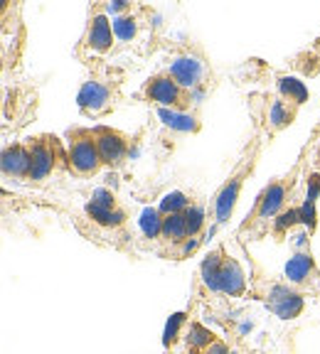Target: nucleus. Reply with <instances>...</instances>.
Returning <instances> with one entry per match:
<instances>
[{
  "label": "nucleus",
  "instance_id": "obj_11",
  "mask_svg": "<svg viewBox=\"0 0 320 354\" xmlns=\"http://www.w3.org/2000/svg\"><path fill=\"white\" fill-rule=\"evenodd\" d=\"M266 308L281 320H293L303 313V295L288 286H271L266 293Z\"/></svg>",
  "mask_w": 320,
  "mask_h": 354
},
{
  "label": "nucleus",
  "instance_id": "obj_24",
  "mask_svg": "<svg viewBox=\"0 0 320 354\" xmlns=\"http://www.w3.org/2000/svg\"><path fill=\"white\" fill-rule=\"evenodd\" d=\"M296 224H301V209L299 207H286V209L274 219V234L283 236V234L291 232Z\"/></svg>",
  "mask_w": 320,
  "mask_h": 354
},
{
  "label": "nucleus",
  "instance_id": "obj_30",
  "mask_svg": "<svg viewBox=\"0 0 320 354\" xmlns=\"http://www.w3.org/2000/svg\"><path fill=\"white\" fill-rule=\"evenodd\" d=\"M204 354H229V349H226V344H224V342H220V339H217V342L212 344V347L207 349Z\"/></svg>",
  "mask_w": 320,
  "mask_h": 354
},
{
  "label": "nucleus",
  "instance_id": "obj_2",
  "mask_svg": "<svg viewBox=\"0 0 320 354\" xmlns=\"http://www.w3.org/2000/svg\"><path fill=\"white\" fill-rule=\"evenodd\" d=\"M293 175H296V170L286 177H278V180H274V183H269L264 189H261V194L254 202V209H251V214H249L247 221L242 224V232L259 227V224H269V221L274 224V219L286 209V202H288V197H291L293 183H296Z\"/></svg>",
  "mask_w": 320,
  "mask_h": 354
},
{
  "label": "nucleus",
  "instance_id": "obj_25",
  "mask_svg": "<svg viewBox=\"0 0 320 354\" xmlns=\"http://www.w3.org/2000/svg\"><path fill=\"white\" fill-rule=\"evenodd\" d=\"M185 322H188V315H185V313H172V315L168 317L166 332H163V344H166L168 349L180 339V330L185 327Z\"/></svg>",
  "mask_w": 320,
  "mask_h": 354
},
{
  "label": "nucleus",
  "instance_id": "obj_21",
  "mask_svg": "<svg viewBox=\"0 0 320 354\" xmlns=\"http://www.w3.org/2000/svg\"><path fill=\"white\" fill-rule=\"evenodd\" d=\"M160 118L163 123L170 128H177V131H185V133H197L199 131V121L197 116H188V113H177V111L170 109H160Z\"/></svg>",
  "mask_w": 320,
  "mask_h": 354
},
{
  "label": "nucleus",
  "instance_id": "obj_16",
  "mask_svg": "<svg viewBox=\"0 0 320 354\" xmlns=\"http://www.w3.org/2000/svg\"><path fill=\"white\" fill-rule=\"evenodd\" d=\"M296 113H299L296 106H291L288 101H283L281 96H276V99L271 101L269 116H266V121H269V126H271V133H278L291 126V123L296 121Z\"/></svg>",
  "mask_w": 320,
  "mask_h": 354
},
{
  "label": "nucleus",
  "instance_id": "obj_17",
  "mask_svg": "<svg viewBox=\"0 0 320 354\" xmlns=\"http://www.w3.org/2000/svg\"><path fill=\"white\" fill-rule=\"evenodd\" d=\"M224 251L222 249H215L210 251V254L204 256L202 266H199V273H202V283L210 290H220V276H222V266H224Z\"/></svg>",
  "mask_w": 320,
  "mask_h": 354
},
{
  "label": "nucleus",
  "instance_id": "obj_14",
  "mask_svg": "<svg viewBox=\"0 0 320 354\" xmlns=\"http://www.w3.org/2000/svg\"><path fill=\"white\" fill-rule=\"evenodd\" d=\"M276 88H278V96L283 101H288L291 106H303L308 101L310 91L299 77H291V74H276Z\"/></svg>",
  "mask_w": 320,
  "mask_h": 354
},
{
  "label": "nucleus",
  "instance_id": "obj_5",
  "mask_svg": "<svg viewBox=\"0 0 320 354\" xmlns=\"http://www.w3.org/2000/svg\"><path fill=\"white\" fill-rule=\"evenodd\" d=\"M136 96L145 101H153L160 109L177 111V113H188L190 106H193V94H190L188 88H182L168 72H158L145 79Z\"/></svg>",
  "mask_w": 320,
  "mask_h": 354
},
{
  "label": "nucleus",
  "instance_id": "obj_3",
  "mask_svg": "<svg viewBox=\"0 0 320 354\" xmlns=\"http://www.w3.org/2000/svg\"><path fill=\"white\" fill-rule=\"evenodd\" d=\"M66 138H69V170L77 177H94L96 172L104 167L99 155V145H96L94 131L84 126H74L66 131Z\"/></svg>",
  "mask_w": 320,
  "mask_h": 354
},
{
  "label": "nucleus",
  "instance_id": "obj_22",
  "mask_svg": "<svg viewBox=\"0 0 320 354\" xmlns=\"http://www.w3.org/2000/svg\"><path fill=\"white\" fill-rule=\"evenodd\" d=\"M141 232L145 234V239H160L163 234V214L158 207H145L141 214Z\"/></svg>",
  "mask_w": 320,
  "mask_h": 354
},
{
  "label": "nucleus",
  "instance_id": "obj_9",
  "mask_svg": "<svg viewBox=\"0 0 320 354\" xmlns=\"http://www.w3.org/2000/svg\"><path fill=\"white\" fill-rule=\"evenodd\" d=\"M94 138L96 145H99V155H101V162L106 167H121L123 162L128 160V136L116 128H109V126H94Z\"/></svg>",
  "mask_w": 320,
  "mask_h": 354
},
{
  "label": "nucleus",
  "instance_id": "obj_27",
  "mask_svg": "<svg viewBox=\"0 0 320 354\" xmlns=\"http://www.w3.org/2000/svg\"><path fill=\"white\" fill-rule=\"evenodd\" d=\"M301 224L305 227V232L313 234L318 229V202H310V199H301Z\"/></svg>",
  "mask_w": 320,
  "mask_h": 354
},
{
  "label": "nucleus",
  "instance_id": "obj_20",
  "mask_svg": "<svg viewBox=\"0 0 320 354\" xmlns=\"http://www.w3.org/2000/svg\"><path fill=\"white\" fill-rule=\"evenodd\" d=\"M139 10V8H136ZM136 10L133 12H126V15H118L114 17V35H116L118 39H123V42H131V39H136V35H139L141 30V22H139V15H136Z\"/></svg>",
  "mask_w": 320,
  "mask_h": 354
},
{
  "label": "nucleus",
  "instance_id": "obj_10",
  "mask_svg": "<svg viewBox=\"0 0 320 354\" xmlns=\"http://www.w3.org/2000/svg\"><path fill=\"white\" fill-rule=\"evenodd\" d=\"M283 273H286V281L291 283V286L308 288L313 293L320 290V273H318V268H315L310 249H296V254L288 259Z\"/></svg>",
  "mask_w": 320,
  "mask_h": 354
},
{
  "label": "nucleus",
  "instance_id": "obj_26",
  "mask_svg": "<svg viewBox=\"0 0 320 354\" xmlns=\"http://www.w3.org/2000/svg\"><path fill=\"white\" fill-rule=\"evenodd\" d=\"M185 219H188V234L190 239H197L204 229V207L202 205H190L185 209Z\"/></svg>",
  "mask_w": 320,
  "mask_h": 354
},
{
  "label": "nucleus",
  "instance_id": "obj_18",
  "mask_svg": "<svg viewBox=\"0 0 320 354\" xmlns=\"http://www.w3.org/2000/svg\"><path fill=\"white\" fill-rule=\"evenodd\" d=\"M160 239L168 241L170 246H182V243L188 241L190 234H188V219H185V214L163 216V234H160Z\"/></svg>",
  "mask_w": 320,
  "mask_h": 354
},
{
  "label": "nucleus",
  "instance_id": "obj_1",
  "mask_svg": "<svg viewBox=\"0 0 320 354\" xmlns=\"http://www.w3.org/2000/svg\"><path fill=\"white\" fill-rule=\"evenodd\" d=\"M261 143L264 140L256 136L251 143H249L247 153H244V158L237 162V167H234L232 172H229V177L224 180V185L220 187V192H217L215 197V216H217V224H226V221L232 219L234 214V207H237V199L239 194H242V187L244 183L249 180V175L254 172L256 162H259V155H261Z\"/></svg>",
  "mask_w": 320,
  "mask_h": 354
},
{
  "label": "nucleus",
  "instance_id": "obj_23",
  "mask_svg": "<svg viewBox=\"0 0 320 354\" xmlns=\"http://www.w3.org/2000/svg\"><path fill=\"white\" fill-rule=\"evenodd\" d=\"M193 205L188 199V194H182V192H168L166 197H163V202H160V214L163 216H170V214H185V209Z\"/></svg>",
  "mask_w": 320,
  "mask_h": 354
},
{
  "label": "nucleus",
  "instance_id": "obj_6",
  "mask_svg": "<svg viewBox=\"0 0 320 354\" xmlns=\"http://www.w3.org/2000/svg\"><path fill=\"white\" fill-rule=\"evenodd\" d=\"M118 99V82L111 79V74H101V77H91L82 84L77 94V104L82 116H104L114 109Z\"/></svg>",
  "mask_w": 320,
  "mask_h": 354
},
{
  "label": "nucleus",
  "instance_id": "obj_15",
  "mask_svg": "<svg viewBox=\"0 0 320 354\" xmlns=\"http://www.w3.org/2000/svg\"><path fill=\"white\" fill-rule=\"evenodd\" d=\"M87 216L94 221V224L106 227V229L123 227L128 219V214L121 209V207H101V205H94V202H89L87 205Z\"/></svg>",
  "mask_w": 320,
  "mask_h": 354
},
{
  "label": "nucleus",
  "instance_id": "obj_7",
  "mask_svg": "<svg viewBox=\"0 0 320 354\" xmlns=\"http://www.w3.org/2000/svg\"><path fill=\"white\" fill-rule=\"evenodd\" d=\"M114 22L109 20V15L104 12V6H96L89 15L87 30L82 35V42L77 47V55L82 57L84 50H89L91 55H106L114 47Z\"/></svg>",
  "mask_w": 320,
  "mask_h": 354
},
{
  "label": "nucleus",
  "instance_id": "obj_4",
  "mask_svg": "<svg viewBox=\"0 0 320 354\" xmlns=\"http://www.w3.org/2000/svg\"><path fill=\"white\" fill-rule=\"evenodd\" d=\"M28 145L30 155H33V167H30L28 183H44L60 167H69V155L64 153L57 136L42 133V136L28 138Z\"/></svg>",
  "mask_w": 320,
  "mask_h": 354
},
{
  "label": "nucleus",
  "instance_id": "obj_8",
  "mask_svg": "<svg viewBox=\"0 0 320 354\" xmlns=\"http://www.w3.org/2000/svg\"><path fill=\"white\" fill-rule=\"evenodd\" d=\"M166 72L170 74L182 88L193 91V88H197V86H204V79L210 77V66H207L204 57L193 55V52H182V55H177L175 59L170 62V66H168Z\"/></svg>",
  "mask_w": 320,
  "mask_h": 354
},
{
  "label": "nucleus",
  "instance_id": "obj_13",
  "mask_svg": "<svg viewBox=\"0 0 320 354\" xmlns=\"http://www.w3.org/2000/svg\"><path fill=\"white\" fill-rule=\"evenodd\" d=\"M220 290L224 295H229V298H239V295H244V290H247V276H244L242 266H239V261L229 259V256H226L224 266H222Z\"/></svg>",
  "mask_w": 320,
  "mask_h": 354
},
{
  "label": "nucleus",
  "instance_id": "obj_31",
  "mask_svg": "<svg viewBox=\"0 0 320 354\" xmlns=\"http://www.w3.org/2000/svg\"><path fill=\"white\" fill-rule=\"evenodd\" d=\"M318 167H320V153H318Z\"/></svg>",
  "mask_w": 320,
  "mask_h": 354
},
{
  "label": "nucleus",
  "instance_id": "obj_19",
  "mask_svg": "<svg viewBox=\"0 0 320 354\" xmlns=\"http://www.w3.org/2000/svg\"><path fill=\"white\" fill-rule=\"evenodd\" d=\"M217 342V337L210 330L199 322H190V332H188V349L193 354H204L212 344Z\"/></svg>",
  "mask_w": 320,
  "mask_h": 354
},
{
  "label": "nucleus",
  "instance_id": "obj_29",
  "mask_svg": "<svg viewBox=\"0 0 320 354\" xmlns=\"http://www.w3.org/2000/svg\"><path fill=\"white\" fill-rule=\"evenodd\" d=\"M91 202L94 205H101V207H118V202H116V194L114 192H109V189H94V194H91Z\"/></svg>",
  "mask_w": 320,
  "mask_h": 354
},
{
  "label": "nucleus",
  "instance_id": "obj_28",
  "mask_svg": "<svg viewBox=\"0 0 320 354\" xmlns=\"http://www.w3.org/2000/svg\"><path fill=\"white\" fill-rule=\"evenodd\" d=\"M305 199H310V202H318L320 197V172H310L308 177H305Z\"/></svg>",
  "mask_w": 320,
  "mask_h": 354
},
{
  "label": "nucleus",
  "instance_id": "obj_12",
  "mask_svg": "<svg viewBox=\"0 0 320 354\" xmlns=\"http://www.w3.org/2000/svg\"><path fill=\"white\" fill-rule=\"evenodd\" d=\"M0 165H3V175H6V177H12V180H30L33 155H30L28 140H22V143L6 145Z\"/></svg>",
  "mask_w": 320,
  "mask_h": 354
}]
</instances>
